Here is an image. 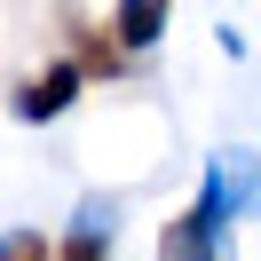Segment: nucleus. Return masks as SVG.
I'll return each mask as SVG.
<instances>
[{
  "label": "nucleus",
  "mask_w": 261,
  "mask_h": 261,
  "mask_svg": "<svg viewBox=\"0 0 261 261\" xmlns=\"http://www.w3.org/2000/svg\"><path fill=\"white\" fill-rule=\"evenodd\" d=\"M80 87H87V80H80L71 64H48V71H32V80L16 87V119H32V127H40V119H64Z\"/></svg>",
  "instance_id": "obj_1"
},
{
  "label": "nucleus",
  "mask_w": 261,
  "mask_h": 261,
  "mask_svg": "<svg viewBox=\"0 0 261 261\" xmlns=\"http://www.w3.org/2000/svg\"><path fill=\"white\" fill-rule=\"evenodd\" d=\"M166 16H174V0H119V16H111V32H119V56H127V48H159Z\"/></svg>",
  "instance_id": "obj_2"
},
{
  "label": "nucleus",
  "mask_w": 261,
  "mask_h": 261,
  "mask_svg": "<svg viewBox=\"0 0 261 261\" xmlns=\"http://www.w3.org/2000/svg\"><path fill=\"white\" fill-rule=\"evenodd\" d=\"M48 261H111V206H80V229L48 245Z\"/></svg>",
  "instance_id": "obj_3"
},
{
  "label": "nucleus",
  "mask_w": 261,
  "mask_h": 261,
  "mask_svg": "<svg viewBox=\"0 0 261 261\" xmlns=\"http://www.w3.org/2000/svg\"><path fill=\"white\" fill-rule=\"evenodd\" d=\"M119 64H127V56H119L103 32H87V40H80V56H71V71H80V80H87V71H119Z\"/></svg>",
  "instance_id": "obj_4"
},
{
  "label": "nucleus",
  "mask_w": 261,
  "mask_h": 261,
  "mask_svg": "<svg viewBox=\"0 0 261 261\" xmlns=\"http://www.w3.org/2000/svg\"><path fill=\"white\" fill-rule=\"evenodd\" d=\"M0 261H48V238L40 229H8L0 238Z\"/></svg>",
  "instance_id": "obj_5"
},
{
  "label": "nucleus",
  "mask_w": 261,
  "mask_h": 261,
  "mask_svg": "<svg viewBox=\"0 0 261 261\" xmlns=\"http://www.w3.org/2000/svg\"><path fill=\"white\" fill-rule=\"evenodd\" d=\"M159 261H222V253H159Z\"/></svg>",
  "instance_id": "obj_6"
}]
</instances>
